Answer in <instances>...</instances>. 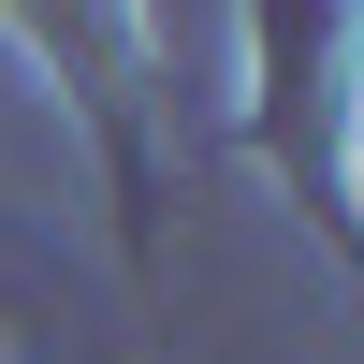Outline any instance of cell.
<instances>
[{"label": "cell", "instance_id": "cell-1", "mask_svg": "<svg viewBox=\"0 0 364 364\" xmlns=\"http://www.w3.org/2000/svg\"><path fill=\"white\" fill-rule=\"evenodd\" d=\"M336 175H350V204H364V87H350V117H336Z\"/></svg>", "mask_w": 364, "mask_h": 364}]
</instances>
